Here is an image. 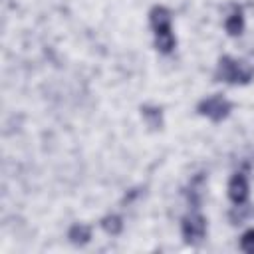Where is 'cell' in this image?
Here are the masks:
<instances>
[{
    "label": "cell",
    "instance_id": "cell-2",
    "mask_svg": "<svg viewBox=\"0 0 254 254\" xmlns=\"http://www.w3.org/2000/svg\"><path fill=\"white\" fill-rule=\"evenodd\" d=\"M214 77L218 81H226L232 85H246L254 77V67L242 60H234L230 56H224L218 60V67Z\"/></svg>",
    "mask_w": 254,
    "mask_h": 254
},
{
    "label": "cell",
    "instance_id": "cell-9",
    "mask_svg": "<svg viewBox=\"0 0 254 254\" xmlns=\"http://www.w3.org/2000/svg\"><path fill=\"white\" fill-rule=\"evenodd\" d=\"M67 238L73 242V244H85V242H89V238H91V228L89 226H85V224H73L71 228H69V232H67Z\"/></svg>",
    "mask_w": 254,
    "mask_h": 254
},
{
    "label": "cell",
    "instance_id": "cell-6",
    "mask_svg": "<svg viewBox=\"0 0 254 254\" xmlns=\"http://www.w3.org/2000/svg\"><path fill=\"white\" fill-rule=\"evenodd\" d=\"M202 187H204V175H202V173L196 175V177H192L190 183H189L187 196H189L190 206H194V208H198V204H200V200H202Z\"/></svg>",
    "mask_w": 254,
    "mask_h": 254
},
{
    "label": "cell",
    "instance_id": "cell-1",
    "mask_svg": "<svg viewBox=\"0 0 254 254\" xmlns=\"http://www.w3.org/2000/svg\"><path fill=\"white\" fill-rule=\"evenodd\" d=\"M171 20H173V14L165 6H153L149 12V22L155 32V48L161 54H171L177 46V40H175L173 28H171Z\"/></svg>",
    "mask_w": 254,
    "mask_h": 254
},
{
    "label": "cell",
    "instance_id": "cell-11",
    "mask_svg": "<svg viewBox=\"0 0 254 254\" xmlns=\"http://www.w3.org/2000/svg\"><path fill=\"white\" fill-rule=\"evenodd\" d=\"M240 248L248 254H254V230H248L240 238Z\"/></svg>",
    "mask_w": 254,
    "mask_h": 254
},
{
    "label": "cell",
    "instance_id": "cell-5",
    "mask_svg": "<svg viewBox=\"0 0 254 254\" xmlns=\"http://www.w3.org/2000/svg\"><path fill=\"white\" fill-rule=\"evenodd\" d=\"M228 198L234 204H244L248 200V179L244 173H236L228 181Z\"/></svg>",
    "mask_w": 254,
    "mask_h": 254
},
{
    "label": "cell",
    "instance_id": "cell-3",
    "mask_svg": "<svg viewBox=\"0 0 254 254\" xmlns=\"http://www.w3.org/2000/svg\"><path fill=\"white\" fill-rule=\"evenodd\" d=\"M196 111H198L200 115L208 117L210 121L218 123V121H222V119H226V117L230 115V111H232V103H230L224 95L216 93V95H210V97L202 99V101L198 103Z\"/></svg>",
    "mask_w": 254,
    "mask_h": 254
},
{
    "label": "cell",
    "instance_id": "cell-10",
    "mask_svg": "<svg viewBox=\"0 0 254 254\" xmlns=\"http://www.w3.org/2000/svg\"><path fill=\"white\" fill-rule=\"evenodd\" d=\"M101 228L111 234V236H117L121 230H123V220L117 216V214H107L103 220H101Z\"/></svg>",
    "mask_w": 254,
    "mask_h": 254
},
{
    "label": "cell",
    "instance_id": "cell-8",
    "mask_svg": "<svg viewBox=\"0 0 254 254\" xmlns=\"http://www.w3.org/2000/svg\"><path fill=\"white\" fill-rule=\"evenodd\" d=\"M224 30L228 32V36H240L244 30V16L240 8H234V12L226 18L224 22Z\"/></svg>",
    "mask_w": 254,
    "mask_h": 254
},
{
    "label": "cell",
    "instance_id": "cell-4",
    "mask_svg": "<svg viewBox=\"0 0 254 254\" xmlns=\"http://www.w3.org/2000/svg\"><path fill=\"white\" fill-rule=\"evenodd\" d=\"M181 232L187 244H198L202 242L206 234V220L198 212H190L181 220Z\"/></svg>",
    "mask_w": 254,
    "mask_h": 254
},
{
    "label": "cell",
    "instance_id": "cell-7",
    "mask_svg": "<svg viewBox=\"0 0 254 254\" xmlns=\"http://www.w3.org/2000/svg\"><path fill=\"white\" fill-rule=\"evenodd\" d=\"M141 115H143V119H145V123H147L149 129L157 131V129L163 127V113H161L159 107H155V105H143L141 107Z\"/></svg>",
    "mask_w": 254,
    "mask_h": 254
}]
</instances>
